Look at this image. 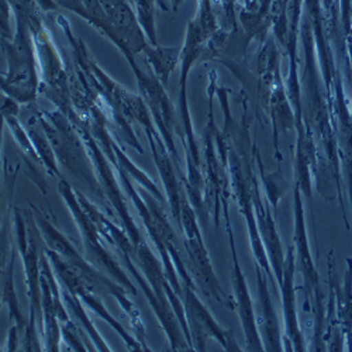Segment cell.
Instances as JSON below:
<instances>
[{
    "mask_svg": "<svg viewBox=\"0 0 352 352\" xmlns=\"http://www.w3.org/2000/svg\"><path fill=\"white\" fill-rule=\"evenodd\" d=\"M186 306H188V314H189L188 318L192 326L193 338L199 341V344L196 345L197 349L204 351V341H206L208 336H213L221 342L223 346H226L227 349H231V346L228 345L227 333L223 331L216 324L212 316L208 313V310L200 305V302L195 296V293L192 292L190 286L186 287Z\"/></svg>",
    "mask_w": 352,
    "mask_h": 352,
    "instance_id": "5",
    "label": "cell"
},
{
    "mask_svg": "<svg viewBox=\"0 0 352 352\" xmlns=\"http://www.w3.org/2000/svg\"><path fill=\"white\" fill-rule=\"evenodd\" d=\"M256 184H254V206L256 212V217L259 221V230H261V239L263 241V247H265V251L268 256L271 258V265L274 268L275 276L278 283L280 285L283 280V265H285V259L282 254V245L278 237V232L275 228L274 219L271 217V212L268 209H263L259 196L256 193Z\"/></svg>",
    "mask_w": 352,
    "mask_h": 352,
    "instance_id": "6",
    "label": "cell"
},
{
    "mask_svg": "<svg viewBox=\"0 0 352 352\" xmlns=\"http://www.w3.org/2000/svg\"><path fill=\"white\" fill-rule=\"evenodd\" d=\"M184 2H185V0H170L172 10H173V12H178V9L182 6Z\"/></svg>",
    "mask_w": 352,
    "mask_h": 352,
    "instance_id": "15",
    "label": "cell"
},
{
    "mask_svg": "<svg viewBox=\"0 0 352 352\" xmlns=\"http://www.w3.org/2000/svg\"><path fill=\"white\" fill-rule=\"evenodd\" d=\"M256 278H258V292H259V305H261V314H262V330L263 338L267 341L265 349L267 351H280V336H279V326L278 318L272 306V300L270 296L267 278L263 275L262 270L256 267Z\"/></svg>",
    "mask_w": 352,
    "mask_h": 352,
    "instance_id": "7",
    "label": "cell"
},
{
    "mask_svg": "<svg viewBox=\"0 0 352 352\" xmlns=\"http://www.w3.org/2000/svg\"><path fill=\"white\" fill-rule=\"evenodd\" d=\"M295 248H289L287 256L283 265V280L279 285L283 298V313L286 322V334L292 342V348L295 351H303V336L299 327L298 314H296V300H295V287H293V276H295Z\"/></svg>",
    "mask_w": 352,
    "mask_h": 352,
    "instance_id": "4",
    "label": "cell"
},
{
    "mask_svg": "<svg viewBox=\"0 0 352 352\" xmlns=\"http://www.w3.org/2000/svg\"><path fill=\"white\" fill-rule=\"evenodd\" d=\"M228 237H230V244H231V251H232V259H234V292H236V298H237V307L239 313L241 317V322L244 327V333L247 337V348L250 351H263L265 346H263L259 341L256 324H255V316H254V307L251 303V298L248 295V287L244 279V275L240 270L239 265V259L236 250H234V240H232V234L231 228L228 224Z\"/></svg>",
    "mask_w": 352,
    "mask_h": 352,
    "instance_id": "3",
    "label": "cell"
},
{
    "mask_svg": "<svg viewBox=\"0 0 352 352\" xmlns=\"http://www.w3.org/2000/svg\"><path fill=\"white\" fill-rule=\"evenodd\" d=\"M346 272L342 286L333 287L337 298V321L348 341V349L352 351V259L346 258Z\"/></svg>",
    "mask_w": 352,
    "mask_h": 352,
    "instance_id": "8",
    "label": "cell"
},
{
    "mask_svg": "<svg viewBox=\"0 0 352 352\" xmlns=\"http://www.w3.org/2000/svg\"><path fill=\"white\" fill-rule=\"evenodd\" d=\"M135 9L138 21L145 32L150 44L157 47V28H155V0H130Z\"/></svg>",
    "mask_w": 352,
    "mask_h": 352,
    "instance_id": "10",
    "label": "cell"
},
{
    "mask_svg": "<svg viewBox=\"0 0 352 352\" xmlns=\"http://www.w3.org/2000/svg\"><path fill=\"white\" fill-rule=\"evenodd\" d=\"M100 3L117 37L114 45L124 54L131 67L135 65L134 55L144 52L148 43L130 0H100Z\"/></svg>",
    "mask_w": 352,
    "mask_h": 352,
    "instance_id": "1",
    "label": "cell"
},
{
    "mask_svg": "<svg viewBox=\"0 0 352 352\" xmlns=\"http://www.w3.org/2000/svg\"><path fill=\"white\" fill-rule=\"evenodd\" d=\"M300 186L296 184L295 189V245L298 251V259L300 263V270L305 278V292L306 298L314 306L318 300H321L320 289H318V275L311 259L307 234L305 227V216H303V204L300 196Z\"/></svg>",
    "mask_w": 352,
    "mask_h": 352,
    "instance_id": "2",
    "label": "cell"
},
{
    "mask_svg": "<svg viewBox=\"0 0 352 352\" xmlns=\"http://www.w3.org/2000/svg\"><path fill=\"white\" fill-rule=\"evenodd\" d=\"M144 52L155 76L161 80L162 85H165L176 65L181 61L182 47H154L148 44L145 47Z\"/></svg>",
    "mask_w": 352,
    "mask_h": 352,
    "instance_id": "9",
    "label": "cell"
},
{
    "mask_svg": "<svg viewBox=\"0 0 352 352\" xmlns=\"http://www.w3.org/2000/svg\"><path fill=\"white\" fill-rule=\"evenodd\" d=\"M13 8L9 3V0H2V37L3 40H13L10 34V13Z\"/></svg>",
    "mask_w": 352,
    "mask_h": 352,
    "instance_id": "14",
    "label": "cell"
},
{
    "mask_svg": "<svg viewBox=\"0 0 352 352\" xmlns=\"http://www.w3.org/2000/svg\"><path fill=\"white\" fill-rule=\"evenodd\" d=\"M263 184H265V189H267V195L270 197V200L274 204V209H276V204L279 197L285 193V188H283V178L280 176V172L278 170L276 173H272L270 176H263Z\"/></svg>",
    "mask_w": 352,
    "mask_h": 352,
    "instance_id": "12",
    "label": "cell"
},
{
    "mask_svg": "<svg viewBox=\"0 0 352 352\" xmlns=\"http://www.w3.org/2000/svg\"><path fill=\"white\" fill-rule=\"evenodd\" d=\"M236 3L237 0H221L223 16H224V28L228 32H237L236 23Z\"/></svg>",
    "mask_w": 352,
    "mask_h": 352,
    "instance_id": "13",
    "label": "cell"
},
{
    "mask_svg": "<svg viewBox=\"0 0 352 352\" xmlns=\"http://www.w3.org/2000/svg\"><path fill=\"white\" fill-rule=\"evenodd\" d=\"M193 20L199 24L201 32L208 38H210L220 30L219 23L213 13L212 0H197V12Z\"/></svg>",
    "mask_w": 352,
    "mask_h": 352,
    "instance_id": "11",
    "label": "cell"
}]
</instances>
